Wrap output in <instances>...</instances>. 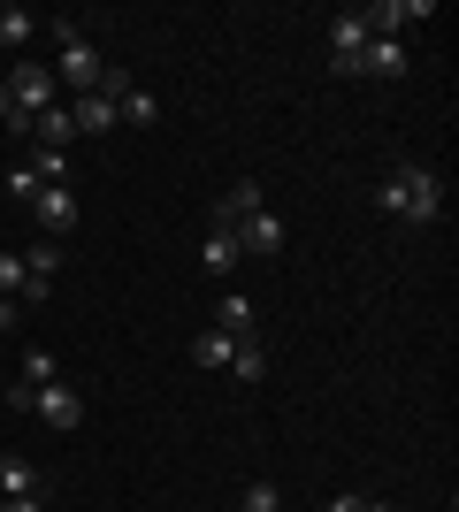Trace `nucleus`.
I'll return each mask as SVG.
<instances>
[{"label": "nucleus", "mask_w": 459, "mask_h": 512, "mask_svg": "<svg viewBox=\"0 0 459 512\" xmlns=\"http://www.w3.org/2000/svg\"><path fill=\"white\" fill-rule=\"evenodd\" d=\"M0 329H16V299H0Z\"/></svg>", "instance_id": "27"}, {"label": "nucleus", "mask_w": 459, "mask_h": 512, "mask_svg": "<svg viewBox=\"0 0 459 512\" xmlns=\"http://www.w3.org/2000/svg\"><path fill=\"white\" fill-rule=\"evenodd\" d=\"M54 69H39V62H16V77H8V100H16V115H31V123H39L46 107H54Z\"/></svg>", "instance_id": "5"}, {"label": "nucleus", "mask_w": 459, "mask_h": 512, "mask_svg": "<svg viewBox=\"0 0 459 512\" xmlns=\"http://www.w3.org/2000/svg\"><path fill=\"white\" fill-rule=\"evenodd\" d=\"M8 107H16V100H8V77H0V123H8Z\"/></svg>", "instance_id": "28"}, {"label": "nucleus", "mask_w": 459, "mask_h": 512, "mask_svg": "<svg viewBox=\"0 0 459 512\" xmlns=\"http://www.w3.org/2000/svg\"><path fill=\"white\" fill-rule=\"evenodd\" d=\"M100 77H108L100 46H85V39H77V23H62V62H54V85H77V92H92Z\"/></svg>", "instance_id": "4"}, {"label": "nucleus", "mask_w": 459, "mask_h": 512, "mask_svg": "<svg viewBox=\"0 0 459 512\" xmlns=\"http://www.w3.org/2000/svg\"><path fill=\"white\" fill-rule=\"evenodd\" d=\"M0 398H8V413H31V406H39V383H8Z\"/></svg>", "instance_id": "24"}, {"label": "nucleus", "mask_w": 459, "mask_h": 512, "mask_svg": "<svg viewBox=\"0 0 459 512\" xmlns=\"http://www.w3.org/2000/svg\"><path fill=\"white\" fill-rule=\"evenodd\" d=\"M322 512H368V497H352V490H345V497H329Z\"/></svg>", "instance_id": "25"}, {"label": "nucleus", "mask_w": 459, "mask_h": 512, "mask_svg": "<svg viewBox=\"0 0 459 512\" xmlns=\"http://www.w3.org/2000/svg\"><path fill=\"white\" fill-rule=\"evenodd\" d=\"M39 31V16H23V8H0V46H23Z\"/></svg>", "instance_id": "21"}, {"label": "nucleus", "mask_w": 459, "mask_h": 512, "mask_svg": "<svg viewBox=\"0 0 459 512\" xmlns=\"http://www.w3.org/2000/svg\"><path fill=\"white\" fill-rule=\"evenodd\" d=\"M31 413H39L46 428H62V436H69V428L85 421V398H77L69 383H46V390H39V406H31Z\"/></svg>", "instance_id": "7"}, {"label": "nucleus", "mask_w": 459, "mask_h": 512, "mask_svg": "<svg viewBox=\"0 0 459 512\" xmlns=\"http://www.w3.org/2000/svg\"><path fill=\"white\" fill-rule=\"evenodd\" d=\"M23 383H62V367H54V352H39V344H31V352H23Z\"/></svg>", "instance_id": "20"}, {"label": "nucleus", "mask_w": 459, "mask_h": 512, "mask_svg": "<svg viewBox=\"0 0 459 512\" xmlns=\"http://www.w3.org/2000/svg\"><path fill=\"white\" fill-rule=\"evenodd\" d=\"M69 123L85 130V138H100V130H115V100H100V92H77V107H69Z\"/></svg>", "instance_id": "12"}, {"label": "nucleus", "mask_w": 459, "mask_h": 512, "mask_svg": "<svg viewBox=\"0 0 459 512\" xmlns=\"http://www.w3.org/2000/svg\"><path fill=\"white\" fill-rule=\"evenodd\" d=\"M215 230H230L238 237V253H253V260H276L284 253V222L261 207V184H238V192L215 207Z\"/></svg>", "instance_id": "1"}, {"label": "nucleus", "mask_w": 459, "mask_h": 512, "mask_svg": "<svg viewBox=\"0 0 459 512\" xmlns=\"http://www.w3.org/2000/svg\"><path fill=\"white\" fill-rule=\"evenodd\" d=\"M368 39H375V31H368V16H360V8H337V16H329V62H352Z\"/></svg>", "instance_id": "9"}, {"label": "nucleus", "mask_w": 459, "mask_h": 512, "mask_svg": "<svg viewBox=\"0 0 459 512\" xmlns=\"http://www.w3.org/2000/svg\"><path fill=\"white\" fill-rule=\"evenodd\" d=\"M23 291V253H0V299H16Z\"/></svg>", "instance_id": "23"}, {"label": "nucleus", "mask_w": 459, "mask_h": 512, "mask_svg": "<svg viewBox=\"0 0 459 512\" xmlns=\"http://www.w3.org/2000/svg\"><path fill=\"white\" fill-rule=\"evenodd\" d=\"M8 199H16V207H31V199H39V176H31V161H16V169H8Z\"/></svg>", "instance_id": "22"}, {"label": "nucleus", "mask_w": 459, "mask_h": 512, "mask_svg": "<svg viewBox=\"0 0 459 512\" xmlns=\"http://www.w3.org/2000/svg\"><path fill=\"white\" fill-rule=\"evenodd\" d=\"M0 512H46V497H8Z\"/></svg>", "instance_id": "26"}, {"label": "nucleus", "mask_w": 459, "mask_h": 512, "mask_svg": "<svg viewBox=\"0 0 459 512\" xmlns=\"http://www.w3.org/2000/svg\"><path fill=\"white\" fill-rule=\"evenodd\" d=\"M31 176H39V184H69V153L39 146V153H31Z\"/></svg>", "instance_id": "18"}, {"label": "nucleus", "mask_w": 459, "mask_h": 512, "mask_svg": "<svg viewBox=\"0 0 459 512\" xmlns=\"http://www.w3.org/2000/svg\"><path fill=\"white\" fill-rule=\"evenodd\" d=\"M230 352H238V337H222V329H199V344H192L199 367H230Z\"/></svg>", "instance_id": "16"}, {"label": "nucleus", "mask_w": 459, "mask_h": 512, "mask_svg": "<svg viewBox=\"0 0 459 512\" xmlns=\"http://www.w3.org/2000/svg\"><path fill=\"white\" fill-rule=\"evenodd\" d=\"M31 214H39V230L62 245L69 230H77V192L69 184H39V199H31Z\"/></svg>", "instance_id": "6"}, {"label": "nucleus", "mask_w": 459, "mask_h": 512, "mask_svg": "<svg viewBox=\"0 0 459 512\" xmlns=\"http://www.w3.org/2000/svg\"><path fill=\"white\" fill-rule=\"evenodd\" d=\"M238 512H284V490H276V482H245Z\"/></svg>", "instance_id": "19"}, {"label": "nucleus", "mask_w": 459, "mask_h": 512, "mask_svg": "<svg viewBox=\"0 0 459 512\" xmlns=\"http://www.w3.org/2000/svg\"><path fill=\"white\" fill-rule=\"evenodd\" d=\"M375 207L391 214V222H437L444 214V176L421 169V161H398V169L375 184Z\"/></svg>", "instance_id": "2"}, {"label": "nucleus", "mask_w": 459, "mask_h": 512, "mask_svg": "<svg viewBox=\"0 0 459 512\" xmlns=\"http://www.w3.org/2000/svg\"><path fill=\"white\" fill-rule=\"evenodd\" d=\"M115 123H138V130H153V123H161V100H153V92H131V100L115 107Z\"/></svg>", "instance_id": "17"}, {"label": "nucleus", "mask_w": 459, "mask_h": 512, "mask_svg": "<svg viewBox=\"0 0 459 512\" xmlns=\"http://www.w3.org/2000/svg\"><path fill=\"white\" fill-rule=\"evenodd\" d=\"M368 512H398V505H368Z\"/></svg>", "instance_id": "29"}, {"label": "nucleus", "mask_w": 459, "mask_h": 512, "mask_svg": "<svg viewBox=\"0 0 459 512\" xmlns=\"http://www.w3.org/2000/svg\"><path fill=\"white\" fill-rule=\"evenodd\" d=\"M238 237H230V230H207V253H199V268H207V276H230V268H238Z\"/></svg>", "instance_id": "13"}, {"label": "nucleus", "mask_w": 459, "mask_h": 512, "mask_svg": "<svg viewBox=\"0 0 459 512\" xmlns=\"http://www.w3.org/2000/svg\"><path fill=\"white\" fill-rule=\"evenodd\" d=\"M253 321H261V314H253V299H238V291H222V306H215V329H222V337H261V329H253Z\"/></svg>", "instance_id": "11"}, {"label": "nucleus", "mask_w": 459, "mask_h": 512, "mask_svg": "<svg viewBox=\"0 0 459 512\" xmlns=\"http://www.w3.org/2000/svg\"><path fill=\"white\" fill-rule=\"evenodd\" d=\"M54 268H62V245L39 237V245L23 253V299H46V291H54Z\"/></svg>", "instance_id": "8"}, {"label": "nucleus", "mask_w": 459, "mask_h": 512, "mask_svg": "<svg viewBox=\"0 0 459 512\" xmlns=\"http://www.w3.org/2000/svg\"><path fill=\"white\" fill-rule=\"evenodd\" d=\"M0 497H46V474L8 451V459H0Z\"/></svg>", "instance_id": "10"}, {"label": "nucleus", "mask_w": 459, "mask_h": 512, "mask_svg": "<svg viewBox=\"0 0 459 512\" xmlns=\"http://www.w3.org/2000/svg\"><path fill=\"white\" fill-rule=\"evenodd\" d=\"M337 77H375V85H398L406 69H414V54H406V39H368L352 62H329Z\"/></svg>", "instance_id": "3"}, {"label": "nucleus", "mask_w": 459, "mask_h": 512, "mask_svg": "<svg viewBox=\"0 0 459 512\" xmlns=\"http://www.w3.org/2000/svg\"><path fill=\"white\" fill-rule=\"evenodd\" d=\"M230 375H238V383H261V375H268V352H261V337H245L238 352H230Z\"/></svg>", "instance_id": "15"}, {"label": "nucleus", "mask_w": 459, "mask_h": 512, "mask_svg": "<svg viewBox=\"0 0 459 512\" xmlns=\"http://www.w3.org/2000/svg\"><path fill=\"white\" fill-rule=\"evenodd\" d=\"M31 138H39V146H54V153H62L69 138H77V123H69V107H46L39 123H31Z\"/></svg>", "instance_id": "14"}]
</instances>
